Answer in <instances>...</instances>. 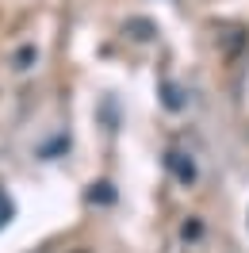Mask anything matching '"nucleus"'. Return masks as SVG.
Here are the masks:
<instances>
[{
  "label": "nucleus",
  "mask_w": 249,
  "mask_h": 253,
  "mask_svg": "<svg viewBox=\"0 0 249 253\" xmlns=\"http://www.w3.org/2000/svg\"><path fill=\"white\" fill-rule=\"evenodd\" d=\"M165 161H169L172 176H176L180 184H192V180H196V161L188 158V154H180V150H172V154H169Z\"/></svg>",
  "instance_id": "nucleus-1"
},
{
  "label": "nucleus",
  "mask_w": 249,
  "mask_h": 253,
  "mask_svg": "<svg viewBox=\"0 0 249 253\" xmlns=\"http://www.w3.org/2000/svg\"><path fill=\"white\" fill-rule=\"evenodd\" d=\"M69 253H92V250H84V246H77V250H69Z\"/></svg>",
  "instance_id": "nucleus-6"
},
{
  "label": "nucleus",
  "mask_w": 249,
  "mask_h": 253,
  "mask_svg": "<svg viewBox=\"0 0 249 253\" xmlns=\"http://www.w3.org/2000/svg\"><path fill=\"white\" fill-rule=\"evenodd\" d=\"M218 42H222V50H226V54H238V50L246 46L249 39H246V31H242V27H222V35H218Z\"/></svg>",
  "instance_id": "nucleus-2"
},
{
  "label": "nucleus",
  "mask_w": 249,
  "mask_h": 253,
  "mask_svg": "<svg viewBox=\"0 0 249 253\" xmlns=\"http://www.w3.org/2000/svg\"><path fill=\"white\" fill-rule=\"evenodd\" d=\"M88 200H100V204H111L115 200V192H111V184H92V192H88Z\"/></svg>",
  "instance_id": "nucleus-4"
},
{
  "label": "nucleus",
  "mask_w": 249,
  "mask_h": 253,
  "mask_svg": "<svg viewBox=\"0 0 249 253\" xmlns=\"http://www.w3.org/2000/svg\"><path fill=\"white\" fill-rule=\"evenodd\" d=\"M12 215H16V204H12V196H8V192L0 188V230L12 222Z\"/></svg>",
  "instance_id": "nucleus-3"
},
{
  "label": "nucleus",
  "mask_w": 249,
  "mask_h": 253,
  "mask_svg": "<svg viewBox=\"0 0 249 253\" xmlns=\"http://www.w3.org/2000/svg\"><path fill=\"white\" fill-rule=\"evenodd\" d=\"M165 104H169V108H180V96H176V88H165Z\"/></svg>",
  "instance_id": "nucleus-5"
}]
</instances>
